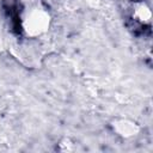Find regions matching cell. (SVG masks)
I'll return each mask as SVG.
<instances>
[{
	"instance_id": "1",
	"label": "cell",
	"mask_w": 153,
	"mask_h": 153,
	"mask_svg": "<svg viewBox=\"0 0 153 153\" xmlns=\"http://www.w3.org/2000/svg\"><path fill=\"white\" fill-rule=\"evenodd\" d=\"M22 32L26 38L35 39L45 35L51 25V14L41 2H31L23 7L19 14Z\"/></svg>"
},
{
	"instance_id": "2",
	"label": "cell",
	"mask_w": 153,
	"mask_h": 153,
	"mask_svg": "<svg viewBox=\"0 0 153 153\" xmlns=\"http://www.w3.org/2000/svg\"><path fill=\"white\" fill-rule=\"evenodd\" d=\"M109 127L115 135L124 140L136 137L141 130L140 124L136 121L129 117H123V116H117L112 118L109 123Z\"/></svg>"
},
{
	"instance_id": "3",
	"label": "cell",
	"mask_w": 153,
	"mask_h": 153,
	"mask_svg": "<svg viewBox=\"0 0 153 153\" xmlns=\"http://www.w3.org/2000/svg\"><path fill=\"white\" fill-rule=\"evenodd\" d=\"M130 18L141 26H149L152 22V11L149 5L143 0H136L130 6Z\"/></svg>"
},
{
	"instance_id": "4",
	"label": "cell",
	"mask_w": 153,
	"mask_h": 153,
	"mask_svg": "<svg viewBox=\"0 0 153 153\" xmlns=\"http://www.w3.org/2000/svg\"><path fill=\"white\" fill-rule=\"evenodd\" d=\"M57 149L61 152H74L76 151V143L72 141L69 137H63L59 143Z\"/></svg>"
}]
</instances>
